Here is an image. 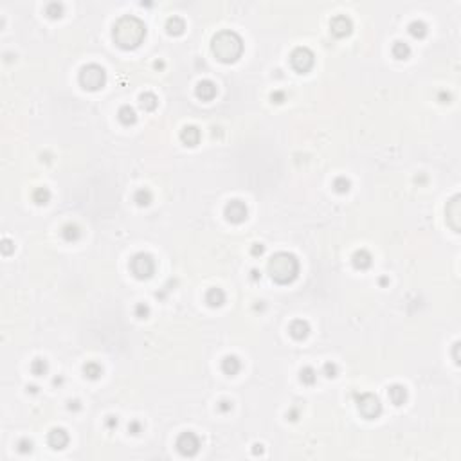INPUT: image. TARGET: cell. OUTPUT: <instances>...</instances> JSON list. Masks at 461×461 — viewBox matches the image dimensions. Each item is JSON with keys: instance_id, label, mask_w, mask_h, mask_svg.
Here are the masks:
<instances>
[{"instance_id": "277c9868", "label": "cell", "mask_w": 461, "mask_h": 461, "mask_svg": "<svg viewBox=\"0 0 461 461\" xmlns=\"http://www.w3.org/2000/svg\"><path fill=\"white\" fill-rule=\"evenodd\" d=\"M78 81L85 90L96 92L99 88H103L106 83V72L105 68L98 65V63H86L80 68L78 74Z\"/></svg>"}, {"instance_id": "f907efd6", "label": "cell", "mask_w": 461, "mask_h": 461, "mask_svg": "<svg viewBox=\"0 0 461 461\" xmlns=\"http://www.w3.org/2000/svg\"><path fill=\"white\" fill-rule=\"evenodd\" d=\"M154 67H155V68H162V67H164V62H155V63H154Z\"/></svg>"}, {"instance_id": "30bf717a", "label": "cell", "mask_w": 461, "mask_h": 461, "mask_svg": "<svg viewBox=\"0 0 461 461\" xmlns=\"http://www.w3.org/2000/svg\"><path fill=\"white\" fill-rule=\"evenodd\" d=\"M445 215H447V223H449L454 233H460L461 231V197L460 195H454L447 202V207H445Z\"/></svg>"}, {"instance_id": "d590c367", "label": "cell", "mask_w": 461, "mask_h": 461, "mask_svg": "<svg viewBox=\"0 0 461 461\" xmlns=\"http://www.w3.org/2000/svg\"><path fill=\"white\" fill-rule=\"evenodd\" d=\"M0 251H2L4 256H9V254L15 251V243H13L9 238H4V240H2V245H0Z\"/></svg>"}, {"instance_id": "9c48e42d", "label": "cell", "mask_w": 461, "mask_h": 461, "mask_svg": "<svg viewBox=\"0 0 461 461\" xmlns=\"http://www.w3.org/2000/svg\"><path fill=\"white\" fill-rule=\"evenodd\" d=\"M223 216H225V220L231 222V223H241V222L247 220L249 209H247L245 202H241V200H238V198H234V200L225 204V207H223Z\"/></svg>"}, {"instance_id": "6da1fadb", "label": "cell", "mask_w": 461, "mask_h": 461, "mask_svg": "<svg viewBox=\"0 0 461 461\" xmlns=\"http://www.w3.org/2000/svg\"><path fill=\"white\" fill-rule=\"evenodd\" d=\"M112 38L121 49H136L146 38V25L136 15H123L112 27Z\"/></svg>"}, {"instance_id": "d6986e66", "label": "cell", "mask_w": 461, "mask_h": 461, "mask_svg": "<svg viewBox=\"0 0 461 461\" xmlns=\"http://www.w3.org/2000/svg\"><path fill=\"white\" fill-rule=\"evenodd\" d=\"M205 303L209 305L211 308H218L225 303V292L218 287H213L205 292Z\"/></svg>"}, {"instance_id": "bcb514c9", "label": "cell", "mask_w": 461, "mask_h": 461, "mask_svg": "<svg viewBox=\"0 0 461 461\" xmlns=\"http://www.w3.org/2000/svg\"><path fill=\"white\" fill-rule=\"evenodd\" d=\"M252 452H254L256 456L263 454V445H261V443H256V445H254V449H252Z\"/></svg>"}, {"instance_id": "ffe728a7", "label": "cell", "mask_w": 461, "mask_h": 461, "mask_svg": "<svg viewBox=\"0 0 461 461\" xmlns=\"http://www.w3.org/2000/svg\"><path fill=\"white\" fill-rule=\"evenodd\" d=\"M117 119H119V123L124 124V126L136 124V121H137L136 108H134V106H130V105H123L121 108H119V112H117Z\"/></svg>"}, {"instance_id": "484cf974", "label": "cell", "mask_w": 461, "mask_h": 461, "mask_svg": "<svg viewBox=\"0 0 461 461\" xmlns=\"http://www.w3.org/2000/svg\"><path fill=\"white\" fill-rule=\"evenodd\" d=\"M152 200H154V195H152V191L146 189V188L137 189L136 195H134V202H136L139 207H146V205H150Z\"/></svg>"}, {"instance_id": "b9f144b4", "label": "cell", "mask_w": 461, "mask_h": 461, "mask_svg": "<svg viewBox=\"0 0 461 461\" xmlns=\"http://www.w3.org/2000/svg\"><path fill=\"white\" fill-rule=\"evenodd\" d=\"M287 418L292 420V422H295V420L299 418V409H297V407H292V409L287 412Z\"/></svg>"}, {"instance_id": "5b68a950", "label": "cell", "mask_w": 461, "mask_h": 461, "mask_svg": "<svg viewBox=\"0 0 461 461\" xmlns=\"http://www.w3.org/2000/svg\"><path fill=\"white\" fill-rule=\"evenodd\" d=\"M130 271L137 279H150L155 272V259L148 252H137L130 259Z\"/></svg>"}, {"instance_id": "f35d334b", "label": "cell", "mask_w": 461, "mask_h": 461, "mask_svg": "<svg viewBox=\"0 0 461 461\" xmlns=\"http://www.w3.org/2000/svg\"><path fill=\"white\" fill-rule=\"evenodd\" d=\"M263 252H265L263 243H252V247H251V254H252V256H261Z\"/></svg>"}, {"instance_id": "681fc988", "label": "cell", "mask_w": 461, "mask_h": 461, "mask_svg": "<svg viewBox=\"0 0 461 461\" xmlns=\"http://www.w3.org/2000/svg\"><path fill=\"white\" fill-rule=\"evenodd\" d=\"M52 384H54V386H60V384H63V378L62 376H56L54 380H52Z\"/></svg>"}, {"instance_id": "1f68e13d", "label": "cell", "mask_w": 461, "mask_h": 461, "mask_svg": "<svg viewBox=\"0 0 461 461\" xmlns=\"http://www.w3.org/2000/svg\"><path fill=\"white\" fill-rule=\"evenodd\" d=\"M351 188V182L350 178L346 177H337L335 180H333V189L337 191V193H341V195H344V193H348Z\"/></svg>"}, {"instance_id": "4316f807", "label": "cell", "mask_w": 461, "mask_h": 461, "mask_svg": "<svg viewBox=\"0 0 461 461\" xmlns=\"http://www.w3.org/2000/svg\"><path fill=\"white\" fill-rule=\"evenodd\" d=\"M299 380L305 384V386H314L315 380H317V371H315L312 366H305L299 371Z\"/></svg>"}, {"instance_id": "5bb4252c", "label": "cell", "mask_w": 461, "mask_h": 461, "mask_svg": "<svg viewBox=\"0 0 461 461\" xmlns=\"http://www.w3.org/2000/svg\"><path fill=\"white\" fill-rule=\"evenodd\" d=\"M200 137H202V134H200V128L198 126H195V124H186L184 128L180 130V141H182V144H186V146H197L198 142H200Z\"/></svg>"}, {"instance_id": "f6af8a7d", "label": "cell", "mask_w": 461, "mask_h": 461, "mask_svg": "<svg viewBox=\"0 0 461 461\" xmlns=\"http://www.w3.org/2000/svg\"><path fill=\"white\" fill-rule=\"evenodd\" d=\"M460 342H454V348H452V355H454V362L460 364Z\"/></svg>"}, {"instance_id": "f546056e", "label": "cell", "mask_w": 461, "mask_h": 461, "mask_svg": "<svg viewBox=\"0 0 461 461\" xmlns=\"http://www.w3.org/2000/svg\"><path fill=\"white\" fill-rule=\"evenodd\" d=\"M47 369H49V366H47V360L45 359H42V357H38V359H34L31 362V373L34 376H42L47 373Z\"/></svg>"}, {"instance_id": "ac0fdd59", "label": "cell", "mask_w": 461, "mask_h": 461, "mask_svg": "<svg viewBox=\"0 0 461 461\" xmlns=\"http://www.w3.org/2000/svg\"><path fill=\"white\" fill-rule=\"evenodd\" d=\"M240 369H241V362L236 355H225L222 359V371L227 376H234Z\"/></svg>"}, {"instance_id": "836d02e7", "label": "cell", "mask_w": 461, "mask_h": 461, "mask_svg": "<svg viewBox=\"0 0 461 461\" xmlns=\"http://www.w3.org/2000/svg\"><path fill=\"white\" fill-rule=\"evenodd\" d=\"M337 373H339L337 364H333V362H326L324 366H323V375L328 376V378H333V376H337Z\"/></svg>"}, {"instance_id": "f1b7e54d", "label": "cell", "mask_w": 461, "mask_h": 461, "mask_svg": "<svg viewBox=\"0 0 461 461\" xmlns=\"http://www.w3.org/2000/svg\"><path fill=\"white\" fill-rule=\"evenodd\" d=\"M51 200V191L45 188V186H42V188H36V189L33 191V202L36 204V205H45V204H49Z\"/></svg>"}, {"instance_id": "d4e9b609", "label": "cell", "mask_w": 461, "mask_h": 461, "mask_svg": "<svg viewBox=\"0 0 461 461\" xmlns=\"http://www.w3.org/2000/svg\"><path fill=\"white\" fill-rule=\"evenodd\" d=\"M391 52H393V56L396 58V60H407V58L411 56V47H409V43L398 40V42L393 43Z\"/></svg>"}, {"instance_id": "7402d4cb", "label": "cell", "mask_w": 461, "mask_h": 461, "mask_svg": "<svg viewBox=\"0 0 461 461\" xmlns=\"http://www.w3.org/2000/svg\"><path fill=\"white\" fill-rule=\"evenodd\" d=\"M157 105H159V98H157L154 92L146 90V92H142L141 96H139V106H141L144 112H154L155 108H157Z\"/></svg>"}, {"instance_id": "8d00e7d4", "label": "cell", "mask_w": 461, "mask_h": 461, "mask_svg": "<svg viewBox=\"0 0 461 461\" xmlns=\"http://www.w3.org/2000/svg\"><path fill=\"white\" fill-rule=\"evenodd\" d=\"M216 409L225 414V412L233 411V402H231V400H220V402L216 404Z\"/></svg>"}, {"instance_id": "ba28073f", "label": "cell", "mask_w": 461, "mask_h": 461, "mask_svg": "<svg viewBox=\"0 0 461 461\" xmlns=\"http://www.w3.org/2000/svg\"><path fill=\"white\" fill-rule=\"evenodd\" d=\"M175 447H177V450L184 456V458H193V456H197L198 450H200V438H198L195 432L186 430L182 434H178L177 442H175Z\"/></svg>"}, {"instance_id": "2e32d148", "label": "cell", "mask_w": 461, "mask_h": 461, "mask_svg": "<svg viewBox=\"0 0 461 461\" xmlns=\"http://www.w3.org/2000/svg\"><path fill=\"white\" fill-rule=\"evenodd\" d=\"M289 333L292 335V339H295V341H303V339H307L308 335H310V324L303 319H295L290 323Z\"/></svg>"}, {"instance_id": "603a6c76", "label": "cell", "mask_w": 461, "mask_h": 461, "mask_svg": "<svg viewBox=\"0 0 461 461\" xmlns=\"http://www.w3.org/2000/svg\"><path fill=\"white\" fill-rule=\"evenodd\" d=\"M62 236L65 241H78L81 236V229L78 223H74V222H68V223H65L62 227Z\"/></svg>"}, {"instance_id": "d6a6232c", "label": "cell", "mask_w": 461, "mask_h": 461, "mask_svg": "<svg viewBox=\"0 0 461 461\" xmlns=\"http://www.w3.org/2000/svg\"><path fill=\"white\" fill-rule=\"evenodd\" d=\"M134 312H136L137 319H146L148 315H150V307H148L146 303H137Z\"/></svg>"}, {"instance_id": "3957f363", "label": "cell", "mask_w": 461, "mask_h": 461, "mask_svg": "<svg viewBox=\"0 0 461 461\" xmlns=\"http://www.w3.org/2000/svg\"><path fill=\"white\" fill-rule=\"evenodd\" d=\"M267 271L271 274L272 281H276L277 285H289L299 276V259L292 252H276L269 259Z\"/></svg>"}, {"instance_id": "9a60e30c", "label": "cell", "mask_w": 461, "mask_h": 461, "mask_svg": "<svg viewBox=\"0 0 461 461\" xmlns=\"http://www.w3.org/2000/svg\"><path fill=\"white\" fill-rule=\"evenodd\" d=\"M351 263H353V267H355L357 271H366V269H369L371 263H373V256H371L369 251H366V249H359V251L353 252Z\"/></svg>"}, {"instance_id": "8fae6325", "label": "cell", "mask_w": 461, "mask_h": 461, "mask_svg": "<svg viewBox=\"0 0 461 461\" xmlns=\"http://www.w3.org/2000/svg\"><path fill=\"white\" fill-rule=\"evenodd\" d=\"M330 31L337 38H344L348 34H351V31H353V22L346 15H335L330 20Z\"/></svg>"}, {"instance_id": "ab89813d", "label": "cell", "mask_w": 461, "mask_h": 461, "mask_svg": "<svg viewBox=\"0 0 461 461\" xmlns=\"http://www.w3.org/2000/svg\"><path fill=\"white\" fill-rule=\"evenodd\" d=\"M271 99H272V103H283V101H285V92H283V90H276V92L271 94Z\"/></svg>"}, {"instance_id": "cb8c5ba5", "label": "cell", "mask_w": 461, "mask_h": 461, "mask_svg": "<svg viewBox=\"0 0 461 461\" xmlns=\"http://www.w3.org/2000/svg\"><path fill=\"white\" fill-rule=\"evenodd\" d=\"M407 31H409V34H411L412 38L422 40V38H425V34H427V24H425L424 20H412L411 24L407 25Z\"/></svg>"}, {"instance_id": "7dc6e473", "label": "cell", "mask_w": 461, "mask_h": 461, "mask_svg": "<svg viewBox=\"0 0 461 461\" xmlns=\"http://www.w3.org/2000/svg\"><path fill=\"white\" fill-rule=\"evenodd\" d=\"M251 277L254 279V281H256V279H259V277H261V272L256 271V269H252V271H251Z\"/></svg>"}, {"instance_id": "7a4b0ae2", "label": "cell", "mask_w": 461, "mask_h": 461, "mask_svg": "<svg viewBox=\"0 0 461 461\" xmlns=\"http://www.w3.org/2000/svg\"><path fill=\"white\" fill-rule=\"evenodd\" d=\"M211 51L216 56V60L222 63H234L243 52V40L236 31L223 29L218 31L211 40Z\"/></svg>"}, {"instance_id": "ee69618b", "label": "cell", "mask_w": 461, "mask_h": 461, "mask_svg": "<svg viewBox=\"0 0 461 461\" xmlns=\"http://www.w3.org/2000/svg\"><path fill=\"white\" fill-rule=\"evenodd\" d=\"M68 411H80L81 409V404L80 400H68Z\"/></svg>"}, {"instance_id": "83f0119b", "label": "cell", "mask_w": 461, "mask_h": 461, "mask_svg": "<svg viewBox=\"0 0 461 461\" xmlns=\"http://www.w3.org/2000/svg\"><path fill=\"white\" fill-rule=\"evenodd\" d=\"M83 375L86 378H90V380H98L99 376L103 375V368L98 362H86L83 366Z\"/></svg>"}, {"instance_id": "8992f818", "label": "cell", "mask_w": 461, "mask_h": 461, "mask_svg": "<svg viewBox=\"0 0 461 461\" xmlns=\"http://www.w3.org/2000/svg\"><path fill=\"white\" fill-rule=\"evenodd\" d=\"M357 409L366 420H375L382 414V402L380 398L373 393H360L355 394Z\"/></svg>"}, {"instance_id": "e0dca14e", "label": "cell", "mask_w": 461, "mask_h": 461, "mask_svg": "<svg viewBox=\"0 0 461 461\" xmlns=\"http://www.w3.org/2000/svg\"><path fill=\"white\" fill-rule=\"evenodd\" d=\"M388 396H389V400H391L393 406H402V404H406V400H407L406 386H402V384H393V386H389Z\"/></svg>"}, {"instance_id": "44dd1931", "label": "cell", "mask_w": 461, "mask_h": 461, "mask_svg": "<svg viewBox=\"0 0 461 461\" xmlns=\"http://www.w3.org/2000/svg\"><path fill=\"white\" fill-rule=\"evenodd\" d=\"M186 29V22L182 17H177V15H173V17H170V18L166 20V31L168 34H173V36H178V34H182Z\"/></svg>"}, {"instance_id": "e575fe53", "label": "cell", "mask_w": 461, "mask_h": 461, "mask_svg": "<svg viewBox=\"0 0 461 461\" xmlns=\"http://www.w3.org/2000/svg\"><path fill=\"white\" fill-rule=\"evenodd\" d=\"M17 447H18L20 454H29V452L33 450V442L29 440V438H22Z\"/></svg>"}, {"instance_id": "c3c4849f", "label": "cell", "mask_w": 461, "mask_h": 461, "mask_svg": "<svg viewBox=\"0 0 461 461\" xmlns=\"http://www.w3.org/2000/svg\"><path fill=\"white\" fill-rule=\"evenodd\" d=\"M27 393H38V386H27Z\"/></svg>"}, {"instance_id": "7c38bea8", "label": "cell", "mask_w": 461, "mask_h": 461, "mask_svg": "<svg viewBox=\"0 0 461 461\" xmlns=\"http://www.w3.org/2000/svg\"><path fill=\"white\" fill-rule=\"evenodd\" d=\"M216 92H218L216 83L211 80H200L197 83V86H195V94H197V98L202 99V101H211V99H215Z\"/></svg>"}, {"instance_id": "7bdbcfd3", "label": "cell", "mask_w": 461, "mask_h": 461, "mask_svg": "<svg viewBox=\"0 0 461 461\" xmlns=\"http://www.w3.org/2000/svg\"><path fill=\"white\" fill-rule=\"evenodd\" d=\"M105 424H106V427H108V429H116L117 424H119V420H117V416H108Z\"/></svg>"}, {"instance_id": "52a82bcc", "label": "cell", "mask_w": 461, "mask_h": 461, "mask_svg": "<svg viewBox=\"0 0 461 461\" xmlns=\"http://www.w3.org/2000/svg\"><path fill=\"white\" fill-rule=\"evenodd\" d=\"M314 63H315V56L308 47H295V49L292 51V54H290V65L299 74L308 72L310 68L314 67Z\"/></svg>"}, {"instance_id": "4fadbf2b", "label": "cell", "mask_w": 461, "mask_h": 461, "mask_svg": "<svg viewBox=\"0 0 461 461\" xmlns=\"http://www.w3.org/2000/svg\"><path fill=\"white\" fill-rule=\"evenodd\" d=\"M47 443H49V447H52L56 450L65 449L68 445V432L65 429H62V427H56V429H52L47 434Z\"/></svg>"}, {"instance_id": "4dcf8cb0", "label": "cell", "mask_w": 461, "mask_h": 461, "mask_svg": "<svg viewBox=\"0 0 461 461\" xmlns=\"http://www.w3.org/2000/svg\"><path fill=\"white\" fill-rule=\"evenodd\" d=\"M45 15H47L49 18H60L63 15V4H60V2H49V4L45 6Z\"/></svg>"}, {"instance_id": "60d3db41", "label": "cell", "mask_w": 461, "mask_h": 461, "mask_svg": "<svg viewBox=\"0 0 461 461\" xmlns=\"http://www.w3.org/2000/svg\"><path fill=\"white\" fill-rule=\"evenodd\" d=\"M450 99H452L450 92H445V90L438 92V101H440V103H450Z\"/></svg>"}, {"instance_id": "74e56055", "label": "cell", "mask_w": 461, "mask_h": 461, "mask_svg": "<svg viewBox=\"0 0 461 461\" xmlns=\"http://www.w3.org/2000/svg\"><path fill=\"white\" fill-rule=\"evenodd\" d=\"M141 430H142V425H141V422H137V420H132L128 424V432L130 434H141Z\"/></svg>"}]
</instances>
